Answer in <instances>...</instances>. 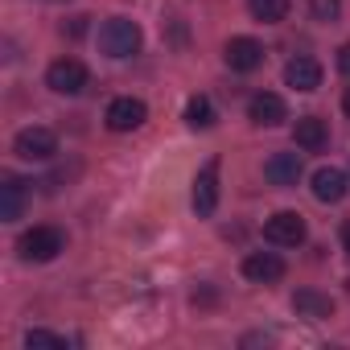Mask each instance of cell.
I'll return each instance as SVG.
<instances>
[{
  "label": "cell",
  "instance_id": "obj_15",
  "mask_svg": "<svg viewBox=\"0 0 350 350\" xmlns=\"http://www.w3.org/2000/svg\"><path fill=\"white\" fill-rule=\"evenodd\" d=\"M21 211H25V182L21 178H5V186H0V219L17 223Z\"/></svg>",
  "mask_w": 350,
  "mask_h": 350
},
{
  "label": "cell",
  "instance_id": "obj_17",
  "mask_svg": "<svg viewBox=\"0 0 350 350\" xmlns=\"http://www.w3.org/2000/svg\"><path fill=\"white\" fill-rule=\"evenodd\" d=\"M247 9H252V17H256V21L276 25V21H284V17H288V0H247Z\"/></svg>",
  "mask_w": 350,
  "mask_h": 350
},
{
  "label": "cell",
  "instance_id": "obj_12",
  "mask_svg": "<svg viewBox=\"0 0 350 350\" xmlns=\"http://www.w3.org/2000/svg\"><path fill=\"white\" fill-rule=\"evenodd\" d=\"M284 83H288L293 91H305V95H309V91L321 87V66H317L313 58L301 54V58H293V62L284 66Z\"/></svg>",
  "mask_w": 350,
  "mask_h": 350
},
{
  "label": "cell",
  "instance_id": "obj_9",
  "mask_svg": "<svg viewBox=\"0 0 350 350\" xmlns=\"http://www.w3.org/2000/svg\"><path fill=\"white\" fill-rule=\"evenodd\" d=\"M247 120H252V124H260V128H276L280 120H288L284 99H280V95H272V91L252 95V103H247Z\"/></svg>",
  "mask_w": 350,
  "mask_h": 350
},
{
  "label": "cell",
  "instance_id": "obj_2",
  "mask_svg": "<svg viewBox=\"0 0 350 350\" xmlns=\"http://www.w3.org/2000/svg\"><path fill=\"white\" fill-rule=\"evenodd\" d=\"M62 247H66V235H62L58 227H33V231H25V235L17 239V252H21V260H33V264H46V260H54Z\"/></svg>",
  "mask_w": 350,
  "mask_h": 350
},
{
  "label": "cell",
  "instance_id": "obj_3",
  "mask_svg": "<svg viewBox=\"0 0 350 350\" xmlns=\"http://www.w3.org/2000/svg\"><path fill=\"white\" fill-rule=\"evenodd\" d=\"M46 87L58 91V95H79V91L87 87V66H83L79 58H58V62H50V70H46Z\"/></svg>",
  "mask_w": 350,
  "mask_h": 350
},
{
  "label": "cell",
  "instance_id": "obj_22",
  "mask_svg": "<svg viewBox=\"0 0 350 350\" xmlns=\"http://www.w3.org/2000/svg\"><path fill=\"white\" fill-rule=\"evenodd\" d=\"M342 247H346V252H350V223H346V227H342Z\"/></svg>",
  "mask_w": 350,
  "mask_h": 350
},
{
  "label": "cell",
  "instance_id": "obj_16",
  "mask_svg": "<svg viewBox=\"0 0 350 350\" xmlns=\"http://www.w3.org/2000/svg\"><path fill=\"white\" fill-rule=\"evenodd\" d=\"M293 309H297L301 317H329V313H334V301H329L325 293H317V288H297Z\"/></svg>",
  "mask_w": 350,
  "mask_h": 350
},
{
  "label": "cell",
  "instance_id": "obj_5",
  "mask_svg": "<svg viewBox=\"0 0 350 350\" xmlns=\"http://www.w3.org/2000/svg\"><path fill=\"white\" fill-rule=\"evenodd\" d=\"M264 239L276 247H297V243H305V219L297 211H276L264 223Z\"/></svg>",
  "mask_w": 350,
  "mask_h": 350
},
{
  "label": "cell",
  "instance_id": "obj_18",
  "mask_svg": "<svg viewBox=\"0 0 350 350\" xmlns=\"http://www.w3.org/2000/svg\"><path fill=\"white\" fill-rule=\"evenodd\" d=\"M186 124H190V128H211V124H215V107H211L206 95H194V99L186 103Z\"/></svg>",
  "mask_w": 350,
  "mask_h": 350
},
{
  "label": "cell",
  "instance_id": "obj_8",
  "mask_svg": "<svg viewBox=\"0 0 350 350\" xmlns=\"http://www.w3.org/2000/svg\"><path fill=\"white\" fill-rule=\"evenodd\" d=\"M223 58H227V66H231V70L247 75V70H256V66L264 62V46H260L256 38H231V42H227V50H223Z\"/></svg>",
  "mask_w": 350,
  "mask_h": 350
},
{
  "label": "cell",
  "instance_id": "obj_1",
  "mask_svg": "<svg viewBox=\"0 0 350 350\" xmlns=\"http://www.w3.org/2000/svg\"><path fill=\"white\" fill-rule=\"evenodd\" d=\"M99 46H103L107 58H132V54L140 50V25L128 21V17H111V21H103V29H99Z\"/></svg>",
  "mask_w": 350,
  "mask_h": 350
},
{
  "label": "cell",
  "instance_id": "obj_4",
  "mask_svg": "<svg viewBox=\"0 0 350 350\" xmlns=\"http://www.w3.org/2000/svg\"><path fill=\"white\" fill-rule=\"evenodd\" d=\"M13 152L21 161H50L58 152V136L50 128H21L17 140H13Z\"/></svg>",
  "mask_w": 350,
  "mask_h": 350
},
{
  "label": "cell",
  "instance_id": "obj_11",
  "mask_svg": "<svg viewBox=\"0 0 350 350\" xmlns=\"http://www.w3.org/2000/svg\"><path fill=\"white\" fill-rule=\"evenodd\" d=\"M264 178H268L272 186H280V190L297 186V182H301V157H297V152H276V157H268Z\"/></svg>",
  "mask_w": 350,
  "mask_h": 350
},
{
  "label": "cell",
  "instance_id": "obj_13",
  "mask_svg": "<svg viewBox=\"0 0 350 350\" xmlns=\"http://www.w3.org/2000/svg\"><path fill=\"white\" fill-rule=\"evenodd\" d=\"M346 190H350V182H346L342 169H317L313 173V198L317 202H342Z\"/></svg>",
  "mask_w": 350,
  "mask_h": 350
},
{
  "label": "cell",
  "instance_id": "obj_7",
  "mask_svg": "<svg viewBox=\"0 0 350 350\" xmlns=\"http://www.w3.org/2000/svg\"><path fill=\"white\" fill-rule=\"evenodd\" d=\"M194 211L202 219H211L219 211V161H206L202 173L194 178Z\"/></svg>",
  "mask_w": 350,
  "mask_h": 350
},
{
  "label": "cell",
  "instance_id": "obj_23",
  "mask_svg": "<svg viewBox=\"0 0 350 350\" xmlns=\"http://www.w3.org/2000/svg\"><path fill=\"white\" fill-rule=\"evenodd\" d=\"M342 111L350 116V87H346V95H342Z\"/></svg>",
  "mask_w": 350,
  "mask_h": 350
},
{
  "label": "cell",
  "instance_id": "obj_6",
  "mask_svg": "<svg viewBox=\"0 0 350 350\" xmlns=\"http://www.w3.org/2000/svg\"><path fill=\"white\" fill-rule=\"evenodd\" d=\"M107 128L111 132H136L144 120H148V107H144V99H132V95H120V99H111L107 103Z\"/></svg>",
  "mask_w": 350,
  "mask_h": 350
},
{
  "label": "cell",
  "instance_id": "obj_20",
  "mask_svg": "<svg viewBox=\"0 0 350 350\" xmlns=\"http://www.w3.org/2000/svg\"><path fill=\"white\" fill-rule=\"evenodd\" d=\"M309 13H313L317 21H334V17L342 13V0H313V5H309Z\"/></svg>",
  "mask_w": 350,
  "mask_h": 350
},
{
  "label": "cell",
  "instance_id": "obj_21",
  "mask_svg": "<svg viewBox=\"0 0 350 350\" xmlns=\"http://www.w3.org/2000/svg\"><path fill=\"white\" fill-rule=\"evenodd\" d=\"M338 70H342V75H350V42L338 50Z\"/></svg>",
  "mask_w": 350,
  "mask_h": 350
},
{
  "label": "cell",
  "instance_id": "obj_10",
  "mask_svg": "<svg viewBox=\"0 0 350 350\" xmlns=\"http://www.w3.org/2000/svg\"><path fill=\"white\" fill-rule=\"evenodd\" d=\"M243 276L256 280V284H272V280L284 276V260H280L276 252H252V256L243 260Z\"/></svg>",
  "mask_w": 350,
  "mask_h": 350
},
{
  "label": "cell",
  "instance_id": "obj_19",
  "mask_svg": "<svg viewBox=\"0 0 350 350\" xmlns=\"http://www.w3.org/2000/svg\"><path fill=\"white\" fill-rule=\"evenodd\" d=\"M25 346H29V350H33V346L62 350V346H66V338H58V334H50V329H29V334H25Z\"/></svg>",
  "mask_w": 350,
  "mask_h": 350
},
{
  "label": "cell",
  "instance_id": "obj_14",
  "mask_svg": "<svg viewBox=\"0 0 350 350\" xmlns=\"http://www.w3.org/2000/svg\"><path fill=\"white\" fill-rule=\"evenodd\" d=\"M293 140H297V148H305V152H321L329 136H325V124H321L317 116H301L297 128H293Z\"/></svg>",
  "mask_w": 350,
  "mask_h": 350
}]
</instances>
